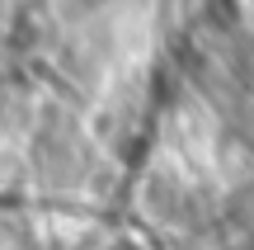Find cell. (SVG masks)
I'll list each match as a JSON object with an SVG mask.
<instances>
[{
  "instance_id": "6da1fadb",
  "label": "cell",
  "mask_w": 254,
  "mask_h": 250,
  "mask_svg": "<svg viewBox=\"0 0 254 250\" xmlns=\"http://www.w3.org/2000/svg\"><path fill=\"white\" fill-rule=\"evenodd\" d=\"M85 5H94V0H85Z\"/></svg>"
}]
</instances>
